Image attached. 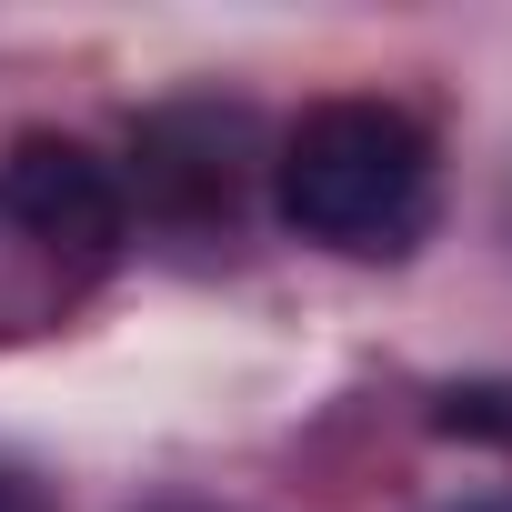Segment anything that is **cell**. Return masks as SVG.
I'll return each instance as SVG.
<instances>
[{"label":"cell","mask_w":512,"mask_h":512,"mask_svg":"<svg viewBox=\"0 0 512 512\" xmlns=\"http://www.w3.org/2000/svg\"><path fill=\"white\" fill-rule=\"evenodd\" d=\"M131 251L121 171L71 131H21L0 151V352L51 342L101 302Z\"/></svg>","instance_id":"7a4b0ae2"},{"label":"cell","mask_w":512,"mask_h":512,"mask_svg":"<svg viewBox=\"0 0 512 512\" xmlns=\"http://www.w3.org/2000/svg\"><path fill=\"white\" fill-rule=\"evenodd\" d=\"M0 512H61V502H51V482H41V472L0 462Z\"/></svg>","instance_id":"277c9868"},{"label":"cell","mask_w":512,"mask_h":512,"mask_svg":"<svg viewBox=\"0 0 512 512\" xmlns=\"http://www.w3.org/2000/svg\"><path fill=\"white\" fill-rule=\"evenodd\" d=\"M272 211L332 262H412L442 221V151L402 101H312L272 141Z\"/></svg>","instance_id":"6da1fadb"},{"label":"cell","mask_w":512,"mask_h":512,"mask_svg":"<svg viewBox=\"0 0 512 512\" xmlns=\"http://www.w3.org/2000/svg\"><path fill=\"white\" fill-rule=\"evenodd\" d=\"M121 201H131V241L161 231V241H231L251 191H272V131L251 101H221V91H181V101H151L121 141Z\"/></svg>","instance_id":"3957f363"},{"label":"cell","mask_w":512,"mask_h":512,"mask_svg":"<svg viewBox=\"0 0 512 512\" xmlns=\"http://www.w3.org/2000/svg\"><path fill=\"white\" fill-rule=\"evenodd\" d=\"M141 512H231V502H211V492H151Z\"/></svg>","instance_id":"5b68a950"},{"label":"cell","mask_w":512,"mask_h":512,"mask_svg":"<svg viewBox=\"0 0 512 512\" xmlns=\"http://www.w3.org/2000/svg\"><path fill=\"white\" fill-rule=\"evenodd\" d=\"M462 512H512V502H462Z\"/></svg>","instance_id":"8992f818"}]
</instances>
